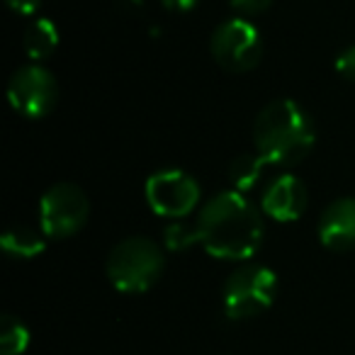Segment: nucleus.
<instances>
[{"label":"nucleus","mask_w":355,"mask_h":355,"mask_svg":"<svg viewBox=\"0 0 355 355\" xmlns=\"http://www.w3.org/2000/svg\"><path fill=\"white\" fill-rule=\"evenodd\" d=\"M195 224L205 251L219 261H248L266 236L261 212L239 190H227L209 200Z\"/></svg>","instance_id":"1"},{"label":"nucleus","mask_w":355,"mask_h":355,"mask_svg":"<svg viewBox=\"0 0 355 355\" xmlns=\"http://www.w3.org/2000/svg\"><path fill=\"white\" fill-rule=\"evenodd\" d=\"M253 141L256 153H261L268 163L292 166L300 163L314 146V119L297 100H272L258 112L253 124Z\"/></svg>","instance_id":"2"},{"label":"nucleus","mask_w":355,"mask_h":355,"mask_svg":"<svg viewBox=\"0 0 355 355\" xmlns=\"http://www.w3.org/2000/svg\"><path fill=\"white\" fill-rule=\"evenodd\" d=\"M105 270L114 290L139 295V292L151 290L161 280L166 270V256L161 246L151 239L129 236L110 251Z\"/></svg>","instance_id":"3"},{"label":"nucleus","mask_w":355,"mask_h":355,"mask_svg":"<svg viewBox=\"0 0 355 355\" xmlns=\"http://www.w3.org/2000/svg\"><path fill=\"white\" fill-rule=\"evenodd\" d=\"M277 275L261 263H243L224 282L222 304L232 321H246L263 314L275 302Z\"/></svg>","instance_id":"4"},{"label":"nucleus","mask_w":355,"mask_h":355,"mask_svg":"<svg viewBox=\"0 0 355 355\" xmlns=\"http://www.w3.org/2000/svg\"><path fill=\"white\" fill-rule=\"evenodd\" d=\"M90 202L85 193L73 183H56L42 195L40 227L46 239H69L85 227Z\"/></svg>","instance_id":"5"},{"label":"nucleus","mask_w":355,"mask_h":355,"mask_svg":"<svg viewBox=\"0 0 355 355\" xmlns=\"http://www.w3.org/2000/svg\"><path fill=\"white\" fill-rule=\"evenodd\" d=\"M212 56L222 69L232 73H246L256 69L263 56V37L253 22L246 17H234L214 30L212 35Z\"/></svg>","instance_id":"6"},{"label":"nucleus","mask_w":355,"mask_h":355,"mask_svg":"<svg viewBox=\"0 0 355 355\" xmlns=\"http://www.w3.org/2000/svg\"><path fill=\"white\" fill-rule=\"evenodd\" d=\"M144 193H146L148 207L168 219L188 217L200 202L198 180L180 168H163L148 175Z\"/></svg>","instance_id":"7"},{"label":"nucleus","mask_w":355,"mask_h":355,"mask_svg":"<svg viewBox=\"0 0 355 355\" xmlns=\"http://www.w3.org/2000/svg\"><path fill=\"white\" fill-rule=\"evenodd\" d=\"M8 100L12 110L27 119H42L59 100V83L54 73L40 64H27L12 73L8 83Z\"/></svg>","instance_id":"8"},{"label":"nucleus","mask_w":355,"mask_h":355,"mask_svg":"<svg viewBox=\"0 0 355 355\" xmlns=\"http://www.w3.org/2000/svg\"><path fill=\"white\" fill-rule=\"evenodd\" d=\"M309 195L300 178L295 175H277L266 188L261 200L263 214L275 222H297L306 212Z\"/></svg>","instance_id":"9"},{"label":"nucleus","mask_w":355,"mask_h":355,"mask_svg":"<svg viewBox=\"0 0 355 355\" xmlns=\"http://www.w3.org/2000/svg\"><path fill=\"white\" fill-rule=\"evenodd\" d=\"M319 241L331 251L355 248V198H338L321 212Z\"/></svg>","instance_id":"10"},{"label":"nucleus","mask_w":355,"mask_h":355,"mask_svg":"<svg viewBox=\"0 0 355 355\" xmlns=\"http://www.w3.org/2000/svg\"><path fill=\"white\" fill-rule=\"evenodd\" d=\"M0 248H3V253L8 258L30 261V258H37L46 248V234L37 232L32 227H12L3 234Z\"/></svg>","instance_id":"11"},{"label":"nucleus","mask_w":355,"mask_h":355,"mask_svg":"<svg viewBox=\"0 0 355 355\" xmlns=\"http://www.w3.org/2000/svg\"><path fill=\"white\" fill-rule=\"evenodd\" d=\"M22 44H25V51L30 59L42 61L46 56H51L59 46V30L56 25L49 20V17H37L27 25L25 37H22Z\"/></svg>","instance_id":"12"},{"label":"nucleus","mask_w":355,"mask_h":355,"mask_svg":"<svg viewBox=\"0 0 355 355\" xmlns=\"http://www.w3.org/2000/svg\"><path fill=\"white\" fill-rule=\"evenodd\" d=\"M266 163L268 161L261 153H243V156L234 158L232 166H229V180L239 193H248L261 183Z\"/></svg>","instance_id":"13"},{"label":"nucleus","mask_w":355,"mask_h":355,"mask_svg":"<svg viewBox=\"0 0 355 355\" xmlns=\"http://www.w3.org/2000/svg\"><path fill=\"white\" fill-rule=\"evenodd\" d=\"M30 348V329L12 314L0 321V355H22Z\"/></svg>","instance_id":"14"},{"label":"nucleus","mask_w":355,"mask_h":355,"mask_svg":"<svg viewBox=\"0 0 355 355\" xmlns=\"http://www.w3.org/2000/svg\"><path fill=\"white\" fill-rule=\"evenodd\" d=\"M163 241L171 251H185L190 248L193 243H200V236H198V224H185L180 219L171 224V227L163 232Z\"/></svg>","instance_id":"15"},{"label":"nucleus","mask_w":355,"mask_h":355,"mask_svg":"<svg viewBox=\"0 0 355 355\" xmlns=\"http://www.w3.org/2000/svg\"><path fill=\"white\" fill-rule=\"evenodd\" d=\"M272 6V0H232V8L239 12V17H256L266 12Z\"/></svg>","instance_id":"16"},{"label":"nucleus","mask_w":355,"mask_h":355,"mask_svg":"<svg viewBox=\"0 0 355 355\" xmlns=\"http://www.w3.org/2000/svg\"><path fill=\"white\" fill-rule=\"evenodd\" d=\"M336 71H338L345 80H355V44L338 54V59H336Z\"/></svg>","instance_id":"17"},{"label":"nucleus","mask_w":355,"mask_h":355,"mask_svg":"<svg viewBox=\"0 0 355 355\" xmlns=\"http://www.w3.org/2000/svg\"><path fill=\"white\" fill-rule=\"evenodd\" d=\"M6 3L17 15H35L42 6V0H6Z\"/></svg>","instance_id":"18"},{"label":"nucleus","mask_w":355,"mask_h":355,"mask_svg":"<svg viewBox=\"0 0 355 355\" xmlns=\"http://www.w3.org/2000/svg\"><path fill=\"white\" fill-rule=\"evenodd\" d=\"M161 3L168 12H190L193 8H198L200 0H161Z\"/></svg>","instance_id":"19"}]
</instances>
